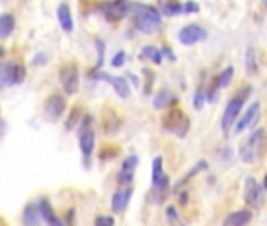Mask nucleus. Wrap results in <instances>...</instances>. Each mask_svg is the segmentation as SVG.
Returning <instances> with one entry per match:
<instances>
[{
	"mask_svg": "<svg viewBox=\"0 0 267 226\" xmlns=\"http://www.w3.org/2000/svg\"><path fill=\"white\" fill-rule=\"evenodd\" d=\"M129 14L134 19L135 27L143 33H154L159 29L160 20H162L159 10L154 8L153 5H147V4L131 2Z\"/></svg>",
	"mask_w": 267,
	"mask_h": 226,
	"instance_id": "f257e3e1",
	"label": "nucleus"
},
{
	"mask_svg": "<svg viewBox=\"0 0 267 226\" xmlns=\"http://www.w3.org/2000/svg\"><path fill=\"white\" fill-rule=\"evenodd\" d=\"M267 145V135L262 128L256 129L247 140L240 143L239 157L244 163H253L258 159H261L265 153Z\"/></svg>",
	"mask_w": 267,
	"mask_h": 226,
	"instance_id": "f03ea898",
	"label": "nucleus"
},
{
	"mask_svg": "<svg viewBox=\"0 0 267 226\" xmlns=\"http://www.w3.org/2000/svg\"><path fill=\"white\" fill-rule=\"evenodd\" d=\"M250 94H252V87H244L236 96H233L228 101V104H227V107H225L223 115H222V121H220V128L225 134H228L234 128L236 121L239 119L240 110L245 104V101L249 99Z\"/></svg>",
	"mask_w": 267,
	"mask_h": 226,
	"instance_id": "7ed1b4c3",
	"label": "nucleus"
},
{
	"mask_svg": "<svg viewBox=\"0 0 267 226\" xmlns=\"http://www.w3.org/2000/svg\"><path fill=\"white\" fill-rule=\"evenodd\" d=\"M91 116L85 115L80 119L79 126H77V137H79V148L82 151V157H84V163L88 167H91V156L94 153L96 146V135L94 129L91 126Z\"/></svg>",
	"mask_w": 267,
	"mask_h": 226,
	"instance_id": "20e7f679",
	"label": "nucleus"
},
{
	"mask_svg": "<svg viewBox=\"0 0 267 226\" xmlns=\"http://www.w3.org/2000/svg\"><path fill=\"white\" fill-rule=\"evenodd\" d=\"M162 126L165 131L175 134L179 138H184L190 129V119L181 109H172L168 113L163 115Z\"/></svg>",
	"mask_w": 267,
	"mask_h": 226,
	"instance_id": "39448f33",
	"label": "nucleus"
},
{
	"mask_svg": "<svg viewBox=\"0 0 267 226\" xmlns=\"http://www.w3.org/2000/svg\"><path fill=\"white\" fill-rule=\"evenodd\" d=\"M151 184H153V192L157 195L156 199L160 201L162 196L170 189V178L163 171V159L160 156L154 157L151 163Z\"/></svg>",
	"mask_w": 267,
	"mask_h": 226,
	"instance_id": "423d86ee",
	"label": "nucleus"
},
{
	"mask_svg": "<svg viewBox=\"0 0 267 226\" xmlns=\"http://www.w3.org/2000/svg\"><path fill=\"white\" fill-rule=\"evenodd\" d=\"M24 79H26L24 65L16 63V61H5V63H0V90L5 87L22 84Z\"/></svg>",
	"mask_w": 267,
	"mask_h": 226,
	"instance_id": "0eeeda50",
	"label": "nucleus"
},
{
	"mask_svg": "<svg viewBox=\"0 0 267 226\" xmlns=\"http://www.w3.org/2000/svg\"><path fill=\"white\" fill-rule=\"evenodd\" d=\"M99 10L107 20H119L131 11V0H106L99 4Z\"/></svg>",
	"mask_w": 267,
	"mask_h": 226,
	"instance_id": "6e6552de",
	"label": "nucleus"
},
{
	"mask_svg": "<svg viewBox=\"0 0 267 226\" xmlns=\"http://www.w3.org/2000/svg\"><path fill=\"white\" fill-rule=\"evenodd\" d=\"M206 38H208V30L198 24H187L178 32V39L184 46H195Z\"/></svg>",
	"mask_w": 267,
	"mask_h": 226,
	"instance_id": "1a4fd4ad",
	"label": "nucleus"
},
{
	"mask_svg": "<svg viewBox=\"0 0 267 226\" xmlns=\"http://www.w3.org/2000/svg\"><path fill=\"white\" fill-rule=\"evenodd\" d=\"M244 201L252 208H259L264 199V189L253 176H247L244 179Z\"/></svg>",
	"mask_w": 267,
	"mask_h": 226,
	"instance_id": "9d476101",
	"label": "nucleus"
},
{
	"mask_svg": "<svg viewBox=\"0 0 267 226\" xmlns=\"http://www.w3.org/2000/svg\"><path fill=\"white\" fill-rule=\"evenodd\" d=\"M79 68L74 63L60 68V84L66 94H76L79 91Z\"/></svg>",
	"mask_w": 267,
	"mask_h": 226,
	"instance_id": "9b49d317",
	"label": "nucleus"
},
{
	"mask_svg": "<svg viewBox=\"0 0 267 226\" xmlns=\"http://www.w3.org/2000/svg\"><path fill=\"white\" fill-rule=\"evenodd\" d=\"M65 110H66V99L61 96L60 93H54L51 94L46 102H44V107H43V112H44V116L49 119V121H58L61 116L65 115Z\"/></svg>",
	"mask_w": 267,
	"mask_h": 226,
	"instance_id": "f8f14e48",
	"label": "nucleus"
},
{
	"mask_svg": "<svg viewBox=\"0 0 267 226\" xmlns=\"http://www.w3.org/2000/svg\"><path fill=\"white\" fill-rule=\"evenodd\" d=\"M259 112H261V104H259V101H255L252 102V104L249 106L247 112H245L237 121H236V124H234V132L236 134H240L244 131H247L250 129L255 122L258 121L259 118Z\"/></svg>",
	"mask_w": 267,
	"mask_h": 226,
	"instance_id": "ddd939ff",
	"label": "nucleus"
},
{
	"mask_svg": "<svg viewBox=\"0 0 267 226\" xmlns=\"http://www.w3.org/2000/svg\"><path fill=\"white\" fill-rule=\"evenodd\" d=\"M94 79L99 80H106L113 87V91L121 97V99H128L131 96V87H129V82L125 77H119V76H110L107 72H98L96 76H93Z\"/></svg>",
	"mask_w": 267,
	"mask_h": 226,
	"instance_id": "4468645a",
	"label": "nucleus"
},
{
	"mask_svg": "<svg viewBox=\"0 0 267 226\" xmlns=\"http://www.w3.org/2000/svg\"><path fill=\"white\" fill-rule=\"evenodd\" d=\"M38 211H39V217L47 223V226H66V223L55 214L52 204L49 203L47 198H41L38 201Z\"/></svg>",
	"mask_w": 267,
	"mask_h": 226,
	"instance_id": "2eb2a0df",
	"label": "nucleus"
},
{
	"mask_svg": "<svg viewBox=\"0 0 267 226\" xmlns=\"http://www.w3.org/2000/svg\"><path fill=\"white\" fill-rule=\"evenodd\" d=\"M134 190L132 187H125V189H119L116 190L113 195H112V203H110V206H112V211L115 214H123L128 206H129V201H131V196H132Z\"/></svg>",
	"mask_w": 267,
	"mask_h": 226,
	"instance_id": "dca6fc26",
	"label": "nucleus"
},
{
	"mask_svg": "<svg viewBox=\"0 0 267 226\" xmlns=\"http://www.w3.org/2000/svg\"><path fill=\"white\" fill-rule=\"evenodd\" d=\"M252 220H253V214L250 209H239L225 217L223 226H247Z\"/></svg>",
	"mask_w": 267,
	"mask_h": 226,
	"instance_id": "f3484780",
	"label": "nucleus"
},
{
	"mask_svg": "<svg viewBox=\"0 0 267 226\" xmlns=\"http://www.w3.org/2000/svg\"><path fill=\"white\" fill-rule=\"evenodd\" d=\"M57 17H58V22L61 26V30L69 33L74 30V20L71 16V10L68 4H60L58 10H57Z\"/></svg>",
	"mask_w": 267,
	"mask_h": 226,
	"instance_id": "a211bd4d",
	"label": "nucleus"
},
{
	"mask_svg": "<svg viewBox=\"0 0 267 226\" xmlns=\"http://www.w3.org/2000/svg\"><path fill=\"white\" fill-rule=\"evenodd\" d=\"M176 102H178V97H176L170 90L165 88V90H160V91L154 96V99H153V107L157 109V110H162V109H167V107L176 104Z\"/></svg>",
	"mask_w": 267,
	"mask_h": 226,
	"instance_id": "6ab92c4d",
	"label": "nucleus"
},
{
	"mask_svg": "<svg viewBox=\"0 0 267 226\" xmlns=\"http://www.w3.org/2000/svg\"><path fill=\"white\" fill-rule=\"evenodd\" d=\"M209 168V163L206 162V160H198L197 163H195V165L186 173V174H184L178 182H176V186H175V189H181L182 186H186V184L190 181V179H193L197 174H200L201 171H206Z\"/></svg>",
	"mask_w": 267,
	"mask_h": 226,
	"instance_id": "aec40b11",
	"label": "nucleus"
},
{
	"mask_svg": "<svg viewBox=\"0 0 267 226\" xmlns=\"http://www.w3.org/2000/svg\"><path fill=\"white\" fill-rule=\"evenodd\" d=\"M22 224L24 226H39V211L38 204L29 203L22 211Z\"/></svg>",
	"mask_w": 267,
	"mask_h": 226,
	"instance_id": "412c9836",
	"label": "nucleus"
},
{
	"mask_svg": "<svg viewBox=\"0 0 267 226\" xmlns=\"http://www.w3.org/2000/svg\"><path fill=\"white\" fill-rule=\"evenodd\" d=\"M14 26H16V20H14V16L10 14V13H2L0 14V38H8L13 30H14Z\"/></svg>",
	"mask_w": 267,
	"mask_h": 226,
	"instance_id": "4be33fe9",
	"label": "nucleus"
},
{
	"mask_svg": "<svg viewBox=\"0 0 267 226\" xmlns=\"http://www.w3.org/2000/svg\"><path fill=\"white\" fill-rule=\"evenodd\" d=\"M157 4L165 16H176L182 13V4L179 0H157Z\"/></svg>",
	"mask_w": 267,
	"mask_h": 226,
	"instance_id": "5701e85b",
	"label": "nucleus"
},
{
	"mask_svg": "<svg viewBox=\"0 0 267 226\" xmlns=\"http://www.w3.org/2000/svg\"><path fill=\"white\" fill-rule=\"evenodd\" d=\"M258 69H259V65H258L256 51L253 47H247V51H245V71L250 76H255Z\"/></svg>",
	"mask_w": 267,
	"mask_h": 226,
	"instance_id": "b1692460",
	"label": "nucleus"
},
{
	"mask_svg": "<svg viewBox=\"0 0 267 226\" xmlns=\"http://www.w3.org/2000/svg\"><path fill=\"white\" fill-rule=\"evenodd\" d=\"M233 76H234V68H233V66H227V68H225V69L214 79V82H215V85L219 87V90L227 88V87L231 84Z\"/></svg>",
	"mask_w": 267,
	"mask_h": 226,
	"instance_id": "393cba45",
	"label": "nucleus"
},
{
	"mask_svg": "<svg viewBox=\"0 0 267 226\" xmlns=\"http://www.w3.org/2000/svg\"><path fill=\"white\" fill-rule=\"evenodd\" d=\"M138 57L140 58H148L156 65L162 63V54H160V51L156 46H145V47H143V51H141V55H138Z\"/></svg>",
	"mask_w": 267,
	"mask_h": 226,
	"instance_id": "a878e982",
	"label": "nucleus"
},
{
	"mask_svg": "<svg viewBox=\"0 0 267 226\" xmlns=\"http://www.w3.org/2000/svg\"><path fill=\"white\" fill-rule=\"evenodd\" d=\"M165 217H167V221L170 226H186V223H184V220L181 218V215L175 206H168L165 209Z\"/></svg>",
	"mask_w": 267,
	"mask_h": 226,
	"instance_id": "bb28decb",
	"label": "nucleus"
},
{
	"mask_svg": "<svg viewBox=\"0 0 267 226\" xmlns=\"http://www.w3.org/2000/svg\"><path fill=\"white\" fill-rule=\"evenodd\" d=\"M80 112H82V107H79V106H74L72 107V110H71V113H69V116L66 119V129L68 131H71V129H74V128L79 126V122H80Z\"/></svg>",
	"mask_w": 267,
	"mask_h": 226,
	"instance_id": "cd10ccee",
	"label": "nucleus"
},
{
	"mask_svg": "<svg viewBox=\"0 0 267 226\" xmlns=\"http://www.w3.org/2000/svg\"><path fill=\"white\" fill-rule=\"evenodd\" d=\"M118 154H119V148H116V146H113V145H107V146H104V148H101L99 159H101L102 162H107V160L115 159Z\"/></svg>",
	"mask_w": 267,
	"mask_h": 226,
	"instance_id": "c85d7f7f",
	"label": "nucleus"
},
{
	"mask_svg": "<svg viewBox=\"0 0 267 226\" xmlns=\"http://www.w3.org/2000/svg\"><path fill=\"white\" fill-rule=\"evenodd\" d=\"M134 181V171H128V170H119L116 174V182L119 186H125L129 187L131 182Z\"/></svg>",
	"mask_w": 267,
	"mask_h": 226,
	"instance_id": "c756f323",
	"label": "nucleus"
},
{
	"mask_svg": "<svg viewBox=\"0 0 267 226\" xmlns=\"http://www.w3.org/2000/svg\"><path fill=\"white\" fill-rule=\"evenodd\" d=\"M96 47H98V61H96V69H99L104 65V54H106V44L104 41L96 39Z\"/></svg>",
	"mask_w": 267,
	"mask_h": 226,
	"instance_id": "7c9ffc66",
	"label": "nucleus"
},
{
	"mask_svg": "<svg viewBox=\"0 0 267 226\" xmlns=\"http://www.w3.org/2000/svg\"><path fill=\"white\" fill-rule=\"evenodd\" d=\"M204 102H206V93H204L201 88L195 91L193 94V109L201 110L204 107Z\"/></svg>",
	"mask_w": 267,
	"mask_h": 226,
	"instance_id": "2f4dec72",
	"label": "nucleus"
},
{
	"mask_svg": "<svg viewBox=\"0 0 267 226\" xmlns=\"http://www.w3.org/2000/svg\"><path fill=\"white\" fill-rule=\"evenodd\" d=\"M138 157L135 154L129 156L128 159H125V162H123V165H121V170H128V171H134L138 165Z\"/></svg>",
	"mask_w": 267,
	"mask_h": 226,
	"instance_id": "473e14b6",
	"label": "nucleus"
},
{
	"mask_svg": "<svg viewBox=\"0 0 267 226\" xmlns=\"http://www.w3.org/2000/svg\"><path fill=\"white\" fill-rule=\"evenodd\" d=\"M94 226H115V218L112 215H98L94 218Z\"/></svg>",
	"mask_w": 267,
	"mask_h": 226,
	"instance_id": "72a5a7b5",
	"label": "nucleus"
},
{
	"mask_svg": "<svg viewBox=\"0 0 267 226\" xmlns=\"http://www.w3.org/2000/svg\"><path fill=\"white\" fill-rule=\"evenodd\" d=\"M200 11V5L189 0V2L182 4V14H192V13H198Z\"/></svg>",
	"mask_w": 267,
	"mask_h": 226,
	"instance_id": "f704fd0d",
	"label": "nucleus"
},
{
	"mask_svg": "<svg viewBox=\"0 0 267 226\" xmlns=\"http://www.w3.org/2000/svg\"><path fill=\"white\" fill-rule=\"evenodd\" d=\"M125 60H126V54L123 52V51H119V52L112 58V66H113V68H121L123 63H125Z\"/></svg>",
	"mask_w": 267,
	"mask_h": 226,
	"instance_id": "c9c22d12",
	"label": "nucleus"
},
{
	"mask_svg": "<svg viewBox=\"0 0 267 226\" xmlns=\"http://www.w3.org/2000/svg\"><path fill=\"white\" fill-rule=\"evenodd\" d=\"M143 72H145L147 74V85H145V93L148 94L150 91H151V85L154 84V74L150 71V69H145V71H143Z\"/></svg>",
	"mask_w": 267,
	"mask_h": 226,
	"instance_id": "e433bc0d",
	"label": "nucleus"
},
{
	"mask_svg": "<svg viewBox=\"0 0 267 226\" xmlns=\"http://www.w3.org/2000/svg\"><path fill=\"white\" fill-rule=\"evenodd\" d=\"M160 54H162V55H165V57H167L168 60H172V61H175V60H176V57H175L173 51H172L168 46H163V47H162V51H160Z\"/></svg>",
	"mask_w": 267,
	"mask_h": 226,
	"instance_id": "4c0bfd02",
	"label": "nucleus"
},
{
	"mask_svg": "<svg viewBox=\"0 0 267 226\" xmlns=\"http://www.w3.org/2000/svg\"><path fill=\"white\" fill-rule=\"evenodd\" d=\"M179 203L182 204V206H186V204H187V192H181L179 193Z\"/></svg>",
	"mask_w": 267,
	"mask_h": 226,
	"instance_id": "58836bf2",
	"label": "nucleus"
},
{
	"mask_svg": "<svg viewBox=\"0 0 267 226\" xmlns=\"http://www.w3.org/2000/svg\"><path fill=\"white\" fill-rule=\"evenodd\" d=\"M262 189H264V192H267V173H265L264 181H262Z\"/></svg>",
	"mask_w": 267,
	"mask_h": 226,
	"instance_id": "ea45409f",
	"label": "nucleus"
}]
</instances>
